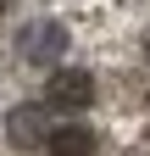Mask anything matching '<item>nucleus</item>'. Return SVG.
Here are the masks:
<instances>
[{
	"mask_svg": "<svg viewBox=\"0 0 150 156\" xmlns=\"http://www.w3.org/2000/svg\"><path fill=\"white\" fill-rule=\"evenodd\" d=\"M6 6H11V0H0V11H6Z\"/></svg>",
	"mask_w": 150,
	"mask_h": 156,
	"instance_id": "39448f33",
	"label": "nucleus"
},
{
	"mask_svg": "<svg viewBox=\"0 0 150 156\" xmlns=\"http://www.w3.org/2000/svg\"><path fill=\"white\" fill-rule=\"evenodd\" d=\"M6 140H11L17 151L45 145V140H50V117H45V106H17V112L6 117Z\"/></svg>",
	"mask_w": 150,
	"mask_h": 156,
	"instance_id": "f03ea898",
	"label": "nucleus"
},
{
	"mask_svg": "<svg viewBox=\"0 0 150 156\" xmlns=\"http://www.w3.org/2000/svg\"><path fill=\"white\" fill-rule=\"evenodd\" d=\"M61 50H67V28L61 23H33L22 34V56L28 62H56Z\"/></svg>",
	"mask_w": 150,
	"mask_h": 156,
	"instance_id": "7ed1b4c3",
	"label": "nucleus"
},
{
	"mask_svg": "<svg viewBox=\"0 0 150 156\" xmlns=\"http://www.w3.org/2000/svg\"><path fill=\"white\" fill-rule=\"evenodd\" d=\"M45 156H95V134L84 123H67V128H50Z\"/></svg>",
	"mask_w": 150,
	"mask_h": 156,
	"instance_id": "20e7f679",
	"label": "nucleus"
},
{
	"mask_svg": "<svg viewBox=\"0 0 150 156\" xmlns=\"http://www.w3.org/2000/svg\"><path fill=\"white\" fill-rule=\"evenodd\" d=\"M89 101H95V78H89L84 67H56V73H50L45 106H56V112H84Z\"/></svg>",
	"mask_w": 150,
	"mask_h": 156,
	"instance_id": "f257e3e1",
	"label": "nucleus"
}]
</instances>
